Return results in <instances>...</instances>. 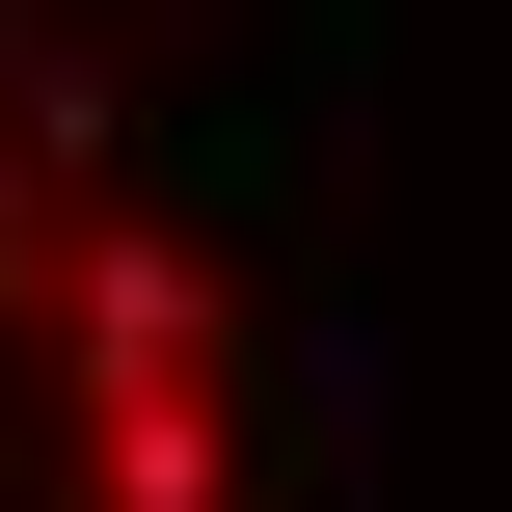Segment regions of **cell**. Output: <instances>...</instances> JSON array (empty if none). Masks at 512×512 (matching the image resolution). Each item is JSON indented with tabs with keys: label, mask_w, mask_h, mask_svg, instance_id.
<instances>
[{
	"label": "cell",
	"mask_w": 512,
	"mask_h": 512,
	"mask_svg": "<svg viewBox=\"0 0 512 512\" xmlns=\"http://www.w3.org/2000/svg\"><path fill=\"white\" fill-rule=\"evenodd\" d=\"M0 512H351L324 351L135 0H0Z\"/></svg>",
	"instance_id": "1"
}]
</instances>
